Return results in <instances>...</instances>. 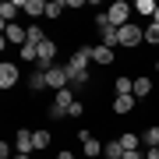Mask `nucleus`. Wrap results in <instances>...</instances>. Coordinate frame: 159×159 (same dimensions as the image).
<instances>
[{"instance_id":"obj_1","label":"nucleus","mask_w":159,"mask_h":159,"mask_svg":"<svg viewBox=\"0 0 159 159\" xmlns=\"http://www.w3.org/2000/svg\"><path fill=\"white\" fill-rule=\"evenodd\" d=\"M131 14H134V4H127V0H113V4L106 7V18L113 29H124V25H131Z\"/></svg>"},{"instance_id":"obj_2","label":"nucleus","mask_w":159,"mask_h":159,"mask_svg":"<svg viewBox=\"0 0 159 159\" xmlns=\"http://www.w3.org/2000/svg\"><path fill=\"white\" fill-rule=\"evenodd\" d=\"M89 64H92V46H81V50L71 53L67 74H71V78H81V74H89Z\"/></svg>"},{"instance_id":"obj_3","label":"nucleus","mask_w":159,"mask_h":159,"mask_svg":"<svg viewBox=\"0 0 159 159\" xmlns=\"http://www.w3.org/2000/svg\"><path fill=\"white\" fill-rule=\"evenodd\" d=\"M145 43V29L142 25H124V29H120V46H124V50H134V46H142Z\"/></svg>"},{"instance_id":"obj_4","label":"nucleus","mask_w":159,"mask_h":159,"mask_svg":"<svg viewBox=\"0 0 159 159\" xmlns=\"http://www.w3.org/2000/svg\"><path fill=\"white\" fill-rule=\"evenodd\" d=\"M46 85H50V92H60V89H67L71 85V74H67V67H46Z\"/></svg>"},{"instance_id":"obj_5","label":"nucleus","mask_w":159,"mask_h":159,"mask_svg":"<svg viewBox=\"0 0 159 159\" xmlns=\"http://www.w3.org/2000/svg\"><path fill=\"white\" fill-rule=\"evenodd\" d=\"M11 43V46H18V50H21L25 43H29V29H25V25H4V46Z\"/></svg>"},{"instance_id":"obj_6","label":"nucleus","mask_w":159,"mask_h":159,"mask_svg":"<svg viewBox=\"0 0 159 159\" xmlns=\"http://www.w3.org/2000/svg\"><path fill=\"white\" fill-rule=\"evenodd\" d=\"M18 81H21V71H18V64H11V60H4L0 64V89H14Z\"/></svg>"},{"instance_id":"obj_7","label":"nucleus","mask_w":159,"mask_h":159,"mask_svg":"<svg viewBox=\"0 0 159 159\" xmlns=\"http://www.w3.org/2000/svg\"><path fill=\"white\" fill-rule=\"evenodd\" d=\"M78 142H81V152H85L89 159H99V156H102V148H106L99 138H92L89 131H78Z\"/></svg>"},{"instance_id":"obj_8","label":"nucleus","mask_w":159,"mask_h":159,"mask_svg":"<svg viewBox=\"0 0 159 159\" xmlns=\"http://www.w3.org/2000/svg\"><path fill=\"white\" fill-rule=\"evenodd\" d=\"M18 7H21V14H29L32 21L46 18V0H18Z\"/></svg>"},{"instance_id":"obj_9","label":"nucleus","mask_w":159,"mask_h":159,"mask_svg":"<svg viewBox=\"0 0 159 159\" xmlns=\"http://www.w3.org/2000/svg\"><path fill=\"white\" fill-rule=\"evenodd\" d=\"M53 60H57V43L46 39L39 46V60H35V67H53Z\"/></svg>"},{"instance_id":"obj_10","label":"nucleus","mask_w":159,"mask_h":159,"mask_svg":"<svg viewBox=\"0 0 159 159\" xmlns=\"http://www.w3.org/2000/svg\"><path fill=\"white\" fill-rule=\"evenodd\" d=\"M14 152H25V156H32L35 152V142H32V131H18V134H14Z\"/></svg>"},{"instance_id":"obj_11","label":"nucleus","mask_w":159,"mask_h":159,"mask_svg":"<svg viewBox=\"0 0 159 159\" xmlns=\"http://www.w3.org/2000/svg\"><path fill=\"white\" fill-rule=\"evenodd\" d=\"M92 64L110 67V64H113V50H110V46H102V43H96V46H92Z\"/></svg>"},{"instance_id":"obj_12","label":"nucleus","mask_w":159,"mask_h":159,"mask_svg":"<svg viewBox=\"0 0 159 159\" xmlns=\"http://www.w3.org/2000/svg\"><path fill=\"white\" fill-rule=\"evenodd\" d=\"M21 14V7H18V0H4L0 4V21L4 25H14V18Z\"/></svg>"},{"instance_id":"obj_13","label":"nucleus","mask_w":159,"mask_h":159,"mask_svg":"<svg viewBox=\"0 0 159 159\" xmlns=\"http://www.w3.org/2000/svg\"><path fill=\"white\" fill-rule=\"evenodd\" d=\"M134 106H138V99H134V96H117V99H113V113H117V117L131 113Z\"/></svg>"},{"instance_id":"obj_14","label":"nucleus","mask_w":159,"mask_h":159,"mask_svg":"<svg viewBox=\"0 0 159 159\" xmlns=\"http://www.w3.org/2000/svg\"><path fill=\"white\" fill-rule=\"evenodd\" d=\"M29 89L32 92H46V89H50V85H46V67H35L29 74Z\"/></svg>"},{"instance_id":"obj_15","label":"nucleus","mask_w":159,"mask_h":159,"mask_svg":"<svg viewBox=\"0 0 159 159\" xmlns=\"http://www.w3.org/2000/svg\"><path fill=\"white\" fill-rule=\"evenodd\" d=\"M156 7H159V0H134V14L148 18V21L156 18Z\"/></svg>"},{"instance_id":"obj_16","label":"nucleus","mask_w":159,"mask_h":159,"mask_svg":"<svg viewBox=\"0 0 159 159\" xmlns=\"http://www.w3.org/2000/svg\"><path fill=\"white\" fill-rule=\"evenodd\" d=\"M148 96H152V78L138 74L134 78V99H148Z\"/></svg>"},{"instance_id":"obj_17","label":"nucleus","mask_w":159,"mask_h":159,"mask_svg":"<svg viewBox=\"0 0 159 159\" xmlns=\"http://www.w3.org/2000/svg\"><path fill=\"white\" fill-rule=\"evenodd\" d=\"M117 96H134V78H127V74H120V78L113 81Z\"/></svg>"},{"instance_id":"obj_18","label":"nucleus","mask_w":159,"mask_h":159,"mask_svg":"<svg viewBox=\"0 0 159 159\" xmlns=\"http://www.w3.org/2000/svg\"><path fill=\"white\" fill-rule=\"evenodd\" d=\"M117 142H120V148H124V152H138V145H142V138H138V134H131V131H124V134H120Z\"/></svg>"},{"instance_id":"obj_19","label":"nucleus","mask_w":159,"mask_h":159,"mask_svg":"<svg viewBox=\"0 0 159 159\" xmlns=\"http://www.w3.org/2000/svg\"><path fill=\"white\" fill-rule=\"evenodd\" d=\"M32 142H35V148H50V142H53V134L46 127H35L32 131Z\"/></svg>"},{"instance_id":"obj_20","label":"nucleus","mask_w":159,"mask_h":159,"mask_svg":"<svg viewBox=\"0 0 159 159\" xmlns=\"http://www.w3.org/2000/svg\"><path fill=\"white\" fill-rule=\"evenodd\" d=\"M64 11H67L64 0H46V18H64Z\"/></svg>"},{"instance_id":"obj_21","label":"nucleus","mask_w":159,"mask_h":159,"mask_svg":"<svg viewBox=\"0 0 159 159\" xmlns=\"http://www.w3.org/2000/svg\"><path fill=\"white\" fill-rule=\"evenodd\" d=\"M145 43L159 50V25H156V21H148V25H145Z\"/></svg>"},{"instance_id":"obj_22","label":"nucleus","mask_w":159,"mask_h":159,"mask_svg":"<svg viewBox=\"0 0 159 159\" xmlns=\"http://www.w3.org/2000/svg\"><path fill=\"white\" fill-rule=\"evenodd\" d=\"M120 156H124L120 142H106V148H102V159H120Z\"/></svg>"},{"instance_id":"obj_23","label":"nucleus","mask_w":159,"mask_h":159,"mask_svg":"<svg viewBox=\"0 0 159 159\" xmlns=\"http://www.w3.org/2000/svg\"><path fill=\"white\" fill-rule=\"evenodd\" d=\"M142 142H145L148 148H152V145H159V127H148L145 134H142Z\"/></svg>"},{"instance_id":"obj_24","label":"nucleus","mask_w":159,"mask_h":159,"mask_svg":"<svg viewBox=\"0 0 159 159\" xmlns=\"http://www.w3.org/2000/svg\"><path fill=\"white\" fill-rule=\"evenodd\" d=\"M67 117H71V120H78V117H85V102L78 99V102H74V106L67 110Z\"/></svg>"},{"instance_id":"obj_25","label":"nucleus","mask_w":159,"mask_h":159,"mask_svg":"<svg viewBox=\"0 0 159 159\" xmlns=\"http://www.w3.org/2000/svg\"><path fill=\"white\" fill-rule=\"evenodd\" d=\"M0 159H14V148L7 145V142H0Z\"/></svg>"},{"instance_id":"obj_26","label":"nucleus","mask_w":159,"mask_h":159,"mask_svg":"<svg viewBox=\"0 0 159 159\" xmlns=\"http://www.w3.org/2000/svg\"><path fill=\"white\" fill-rule=\"evenodd\" d=\"M145 159H159V145H152V148H148V152H145Z\"/></svg>"},{"instance_id":"obj_27","label":"nucleus","mask_w":159,"mask_h":159,"mask_svg":"<svg viewBox=\"0 0 159 159\" xmlns=\"http://www.w3.org/2000/svg\"><path fill=\"white\" fill-rule=\"evenodd\" d=\"M120 159H145V152H124Z\"/></svg>"},{"instance_id":"obj_28","label":"nucleus","mask_w":159,"mask_h":159,"mask_svg":"<svg viewBox=\"0 0 159 159\" xmlns=\"http://www.w3.org/2000/svg\"><path fill=\"white\" fill-rule=\"evenodd\" d=\"M57 159H74V152H67V148H64V152H57Z\"/></svg>"},{"instance_id":"obj_29","label":"nucleus","mask_w":159,"mask_h":159,"mask_svg":"<svg viewBox=\"0 0 159 159\" xmlns=\"http://www.w3.org/2000/svg\"><path fill=\"white\" fill-rule=\"evenodd\" d=\"M14 159H32V156H25V152H14Z\"/></svg>"},{"instance_id":"obj_30","label":"nucleus","mask_w":159,"mask_h":159,"mask_svg":"<svg viewBox=\"0 0 159 159\" xmlns=\"http://www.w3.org/2000/svg\"><path fill=\"white\" fill-rule=\"evenodd\" d=\"M152 21H156V25H159V7H156V18H152Z\"/></svg>"},{"instance_id":"obj_31","label":"nucleus","mask_w":159,"mask_h":159,"mask_svg":"<svg viewBox=\"0 0 159 159\" xmlns=\"http://www.w3.org/2000/svg\"><path fill=\"white\" fill-rule=\"evenodd\" d=\"M152 67H156V71H159V57H156V64H152Z\"/></svg>"}]
</instances>
